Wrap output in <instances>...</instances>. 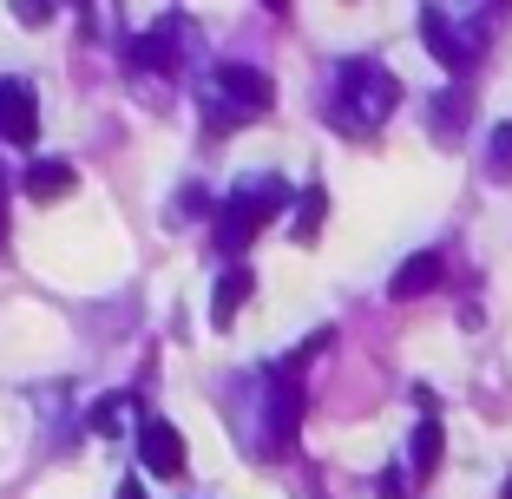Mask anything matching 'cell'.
Wrapping results in <instances>:
<instances>
[{
    "label": "cell",
    "instance_id": "obj_2",
    "mask_svg": "<svg viewBox=\"0 0 512 499\" xmlns=\"http://www.w3.org/2000/svg\"><path fill=\"white\" fill-rule=\"evenodd\" d=\"M394 106H401V86H394L375 60L342 66V132H368V125H381Z\"/></svg>",
    "mask_w": 512,
    "mask_h": 499
},
{
    "label": "cell",
    "instance_id": "obj_5",
    "mask_svg": "<svg viewBox=\"0 0 512 499\" xmlns=\"http://www.w3.org/2000/svg\"><path fill=\"white\" fill-rule=\"evenodd\" d=\"M138 460H145L158 480H178V473H184V440H178V427H171V421H145V427H138Z\"/></svg>",
    "mask_w": 512,
    "mask_h": 499
},
{
    "label": "cell",
    "instance_id": "obj_16",
    "mask_svg": "<svg viewBox=\"0 0 512 499\" xmlns=\"http://www.w3.org/2000/svg\"><path fill=\"white\" fill-rule=\"evenodd\" d=\"M92 427H99V434H119V401H106V408H92Z\"/></svg>",
    "mask_w": 512,
    "mask_h": 499
},
{
    "label": "cell",
    "instance_id": "obj_14",
    "mask_svg": "<svg viewBox=\"0 0 512 499\" xmlns=\"http://www.w3.org/2000/svg\"><path fill=\"white\" fill-rule=\"evenodd\" d=\"M486 171H493V178H512V119L493 125V152H486Z\"/></svg>",
    "mask_w": 512,
    "mask_h": 499
},
{
    "label": "cell",
    "instance_id": "obj_15",
    "mask_svg": "<svg viewBox=\"0 0 512 499\" xmlns=\"http://www.w3.org/2000/svg\"><path fill=\"white\" fill-rule=\"evenodd\" d=\"M14 14H20V27H46L53 20V0H14Z\"/></svg>",
    "mask_w": 512,
    "mask_h": 499
},
{
    "label": "cell",
    "instance_id": "obj_13",
    "mask_svg": "<svg viewBox=\"0 0 512 499\" xmlns=\"http://www.w3.org/2000/svg\"><path fill=\"white\" fill-rule=\"evenodd\" d=\"M322 217H329V191H322V184H309V197L296 204V230H289V237H296V243H316L322 237Z\"/></svg>",
    "mask_w": 512,
    "mask_h": 499
},
{
    "label": "cell",
    "instance_id": "obj_8",
    "mask_svg": "<svg viewBox=\"0 0 512 499\" xmlns=\"http://www.w3.org/2000/svg\"><path fill=\"white\" fill-rule=\"evenodd\" d=\"M440 276H447V263H440L434 250H421V257H407L401 270H394L388 296H394V303H414V296H427V289H440Z\"/></svg>",
    "mask_w": 512,
    "mask_h": 499
},
{
    "label": "cell",
    "instance_id": "obj_1",
    "mask_svg": "<svg viewBox=\"0 0 512 499\" xmlns=\"http://www.w3.org/2000/svg\"><path fill=\"white\" fill-rule=\"evenodd\" d=\"M283 204H289L283 178H243V184H237V197L224 204V217H217V237H211V243L224 250L230 263H237L243 250H250V237H256L263 224H270V217L283 211Z\"/></svg>",
    "mask_w": 512,
    "mask_h": 499
},
{
    "label": "cell",
    "instance_id": "obj_12",
    "mask_svg": "<svg viewBox=\"0 0 512 499\" xmlns=\"http://www.w3.org/2000/svg\"><path fill=\"white\" fill-rule=\"evenodd\" d=\"M407 467H414V480H427V473L440 467V421L414 427V440H407Z\"/></svg>",
    "mask_w": 512,
    "mask_h": 499
},
{
    "label": "cell",
    "instance_id": "obj_9",
    "mask_svg": "<svg viewBox=\"0 0 512 499\" xmlns=\"http://www.w3.org/2000/svg\"><path fill=\"white\" fill-rule=\"evenodd\" d=\"M256 296V270H243V263H230L224 276H217V296H211V322L217 329H230L237 322V309Z\"/></svg>",
    "mask_w": 512,
    "mask_h": 499
},
{
    "label": "cell",
    "instance_id": "obj_4",
    "mask_svg": "<svg viewBox=\"0 0 512 499\" xmlns=\"http://www.w3.org/2000/svg\"><path fill=\"white\" fill-rule=\"evenodd\" d=\"M40 132V106H33V86L27 79H0V138L14 145H33Z\"/></svg>",
    "mask_w": 512,
    "mask_h": 499
},
{
    "label": "cell",
    "instance_id": "obj_17",
    "mask_svg": "<svg viewBox=\"0 0 512 499\" xmlns=\"http://www.w3.org/2000/svg\"><path fill=\"white\" fill-rule=\"evenodd\" d=\"M119 499H145V486H138V480H125V486H119Z\"/></svg>",
    "mask_w": 512,
    "mask_h": 499
},
{
    "label": "cell",
    "instance_id": "obj_20",
    "mask_svg": "<svg viewBox=\"0 0 512 499\" xmlns=\"http://www.w3.org/2000/svg\"><path fill=\"white\" fill-rule=\"evenodd\" d=\"M506 499H512V480H506Z\"/></svg>",
    "mask_w": 512,
    "mask_h": 499
},
{
    "label": "cell",
    "instance_id": "obj_7",
    "mask_svg": "<svg viewBox=\"0 0 512 499\" xmlns=\"http://www.w3.org/2000/svg\"><path fill=\"white\" fill-rule=\"evenodd\" d=\"M421 40H427V53H434L440 66H453V73H460V66L473 60V33H460L447 14H434V7L421 14Z\"/></svg>",
    "mask_w": 512,
    "mask_h": 499
},
{
    "label": "cell",
    "instance_id": "obj_11",
    "mask_svg": "<svg viewBox=\"0 0 512 499\" xmlns=\"http://www.w3.org/2000/svg\"><path fill=\"white\" fill-rule=\"evenodd\" d=\"M132 66H138V73H171V66H178V27L138 33V40H132Z\"/></svg>",
    "mask_w": 512,
    "mask_h": 499
},
{
    "label": "cell",
    "instance_id": "obj_3",
    "mask_svg": "<svg viewBox=\"0 0 512 499\" xmlns=\"http://www.w3.org/2000/svg\"><path fill=\"white\" fill-rule=\"evenodd\" d=\"M276 106V86L270 73H256V66H217V106H211V132H237L243 119Z\"/></svg>",
    "mask_w": 512,
    "mask_h": 499
},
{
    "label": "cell",
    "instance_id": "obj_19",
    "mask_svg": "<svg viewBox=\"0 0 512 499\" xmlns=\"http://www.w3.org/2000/svg\"><path fill=\"white\" fill-rule=\"evenodd\" d=\"M263 7H270V14H289V7H296V0H263Z\"/></svg>",
    "mask_w": 512,
    "mask_h": 499
},
{
    "label": "cell",
    "instance_id": "obj_18",
    "mask_svg": "<svg viewBox=\"0 0 512 499\" xmlns=\"http://www.w3.org/2000/svg\"><path fill=\"white\" fill-rule=\"evenodd\" d=\"M0 237H7V178H0Z\"/></svg>",
    "mask_w": 512,
    "mask_h": 499
},
{
    "label": "cell",
    "instance_id": "obj_6",
    "mask_svg": "<svg viewBox=\"0 0 512 499\" xmlns=\"http://www.w3.org/2000/svg\"><path fill=\"white\" fill-rule=\"evenodd\" d=\"M302 421V388H296V368H276L270 375V447H289Z\"/></svg>",
    "mask_w": 512,
    "mask_h": 499
},
{
    "label": "cell",
    "instance_id": "obj_10",
    "mask_svg": "<svg viewBox=\"0 0 512 499\" xmlns=\"http://www.w3.org/2000/svg\"><path fill=\"white\" fill-rule=\"evenodd\" d=\"M79 171L66 165V158H40V165H27V197L33 204H60V197H73Z\"/></svg>",
    "mask_w": 512,
    "mask_h": 499
}]
</instances>
